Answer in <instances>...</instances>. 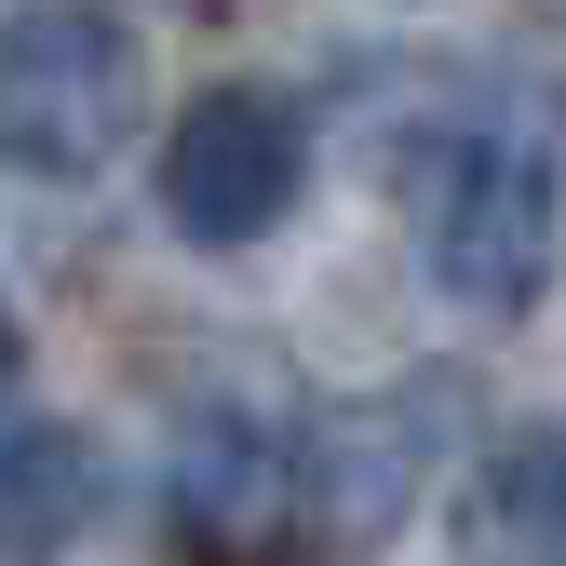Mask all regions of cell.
<instances>
[{
  "mask_svg": "<svg viewBox=\"0 0 566 566\" xmlns=\"http://www.w3.org/2000/svg\"><path fill=\"white\" fill-rule=\"evenodd\" d=\"M553 230H566V95L500 82L472 95V122L446 135V176L418 189V256L459 311L513 324L553 297Z\"/></svg>",
  "mask_w": 566,
  "mask_h": 566,
  "instance_id": "obj_1",
  "label": "cell"
},
{
  "mask_svg": "<svg viewBox=\"0 0 566 566\" xmlns=\"http://www.w3.org/2000/svg\"><path fill=\"white\" fill-rule=\"evenodd\" d=\"M135 108H149L135 14H108V0H28L14 14V41H0V149H14V176H41V189L108 176Z\"/></svg>",
  "mask_w": 566,
  "mask_h": 566,
  "instance_id": "obj_2",
  "label": "cell"
},
{
  "mask_svg": "<svg viewBox=\"0 0 566 566\" xmlns=\"http://www.w3.org/2000/svg\"><path fill=\"white\" fill-rule=\"evenodd\" d=\"M297 189H311V122L297 95H270V82H202L163 135V217L189 243H270L283 217H297Z\"/></svg>",
  "mask_w": 566,
  "mask_h": 566,
  "instance_id": "obj_3",
  "label": "cell"
},
{
  "mask_svg": "<svg viewBox=\"0 0 566 566\" xmlns=\"http://www.w3.org/2000/svg\"><path fill=\"white\" fill-rule=\"evenodd\" d=\"M432 485V405L418 391H365V405H324L297 432V500L324 539H378L405 526V500Z\"/></svg>",
  "mask_w": 566,
  "mask_h": 566,
  "instance_id": "obj_4",
  "label": "cell"
},
{
  "mask_svg": "<svg viewBox=\"0 0 566 566\" xmlns=\"http://www.w3.org/2000/svg\"><path fill=\"white\" fill-rule=\"evenodd\" d=\"M459 566H566V418H513L459 485Z\"/></svg>",
  "mask_w": 566,
  "mask_h": 566,
  "instance_id": "obj_5",
  "label": "cell"
},
{
  "mask_svg": "<svg viewBox=\"0 0 566 566\" xmlns=\"http://www.w3.org/2000/svg\"><path fill=\"white\" fill-rule=\"evenodd\" d=\"M95 459H82V432H67L54 405H28L14 432H0V553L14 566H54L67 539H82V513H95Z\"/></svg>",
  "mask_w": 566,
  "mask_h": 566,
  "instance_id": "obj_6",
  "label": "cell"
},
{
  "mask_svg": "<svg viewBox=\"0 0 566 566\" xmlns=\"http://www.w3.org/2000/svg\"><path fill=\"white\" fill-rule=\"evenodd\" d=\"M270 472H297V459H270V446H256V418L217 405V418H189V432H176V513L230 539V526H256Z\"/></svg>",
  "mask_w": 566,
  "mask_h": 566,
  "instance_id": "obj_7",
  "label": "cell"
}]
</instances>
